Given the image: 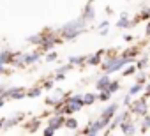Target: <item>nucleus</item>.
I'll return each mask as SVG.
<instances>
[{
  "mask_svg": "<svg viewBox=\"0 0 150 136\" xmlns=\"http://www.w3.org/2000/svg\"><path fill=\"white\" fill-rule=\"evenodd\" d=\"M125 118H127V113H124V115H117V117H115V120H113V122H110V131H111V129H115V127H118L122 122H125Z\"/></svg>",
  "mask_w": 150,
  "mask_h": 136,
  "instance_id": "nucleus-13",
  "label": "nucleus"
},
{
  "mask_svg": "<svg viewBox=\"0 0 150 136\" xmlns=\"http://www.w3.org/2000/svg\"><path fill=\"white\" fill-rule=\"evenodd\" d=\"M143 89H145V87H143V83H141V81H136V83H134V85H132V87L129 89V96H134V94L141 92Z\"/></svg>",
  "mask_w": 150,
  "mask_h": 136,
  "instance_id": "nucleus-17",
  "label": "nucleus"
},
{
  "mask_svg": "<svg viewBox=\"0 0 150 136\" xmlns=\"http://www.w3.org/2000/svg\"><path fill=\"white\" fill-rule=\"evenodd\" d=\"M4 103H6V99H4V97H0V106H4Z\"/></svg>",
  "mask_w": 150,
  "mask_h": 136,
  "instance_id": "nucleus-35",
  "label": "nucleus"
},
{
  "mask_svg": "<svg viewBox=\"0 0 150 136\" xmlns=\"http://www.w3.org/2000/svg\"><path fill=\"white\" fill-rule=\"evenodd\" d=\"M6 87H0V97H6Z\"/></svg>",
  "mask_w": 150,
  "mask_h": 136,
  "instance_id": "nucleus-33",
  "label": "nucleus"
},
{
  "mask_svg": "<svg viewBox=\"0 0 150 136\" xmlns=\"http://www.w3.org/2000/svg\"><path fill=\"white\" fill-rule=\"evenodd\" d=\"M132 111L134 113H138V115H146V111H148V104H146V101L145 99H138V101H134L132 103Z\"/></svg>",
  "mask_w": 150,
  "mask_h": 136,
  "instance_id": "nucleus-5",
  "label": "nucleus"
},
{
  "mask_svg": "<svg viewBox=\"0 0 150 136\" xmlns=\"http://www.w3.org/2000/svg\"><path fill=\"white\" fill-rule=\"evenodd\" d=\"M25 96H27V92L21 87H14V89H7L6 90V97H11V99H23Z\"/></svg>",
  "mask_w": 150,
  "mask_h": 136,
  "instance_id": "nucleus-6",
  "label": "nucleus"
},
{
  "mask_svg": "<svg viewBox=\"0 0 150 136\" xmlns=\"http://www.w3.org/2000/svg\"><path fill=\"white\" fill-rule=\"evenodd\" d=\"M131 60H132V57H127V55H111L103 62V69H104L106 74H110V73H115V71L122 69Z\"/></svg>",
  "mask_w": 150,
  "mask_h": 136,
  "instance_id": "nucleus-1",
  "label": "nucleus"
},
{
  "mask_svg": "<svg viewBox=\"0 0 150 136\" xmlns=\"http://www.w3.org/2000/svg\"><path fill=\"white\" fill-rule=\"evenodd\" d=\"M41 41H42V35H32L30 37V42L32 44H41Z\"/></svg>",
  "mask_w": 150,
  "mask_h": 136,
  "instance_id": "nucleus-26",
  "label": "nucleus"
},
{
  "mask_svg": "<svg viewBox=\"0 0 150 136\" xmlns=\"http://www.w3.org/2000/svg\"><path fill=\"white\" fill-rule=\"evenodd\" d=\"M145 90H146V92H148V94H150V83H148V85H146V87H145Z\"/></svg>",
  "mask_w": 150,
  "mask_h": 136,
  "instance_id": "nucleus-36",
  "label": "nucleus"
},
{
  "mask_svg": "<svg viewBox=\"0 0 150 136\" xmlns=\"http://www.w3.org/2000/svg\"><path fill=\"white\" fill-rule=\"evenodd\" d=\"M57 42H58V39H57L55 35H42L41 46H42V50H50V48H53Z\"/></svg>",
  "mask_w": 150,
  "mask_h": 136,
  "instance_id": "nucleus-9",
  "label": "nucleus"
},
{
  "mask_svg": "<svg viewBox=\"0 0 150 136\" xmlns=\"http://www.w3.org/2000/svg\"><path fill=\"white\" fill-rule=\"evenodd\" d=\"M146 34H148V35H150V23H148V25H146Z\"/></svg>",
  "mask_w": 150,
  "mask_h": 136,
  "instance_id": "nucleus-37",
  "label": "nucleus"
},
{
  "mask_svg": "<svg viewBox=\"0 0 150 136\" xmlns=\"http://www.w3.org/2000/svg\"><path fill=\"white\" fill-rule=\"evenodd\" d=\"M85 20L83 18H78V20H72V21H69L67 25H64V28H62V35H64V39L65 41H71V39H76L83 30H85Z\"/></svg>",
  "mask_w": 150,
  "mask_h": 136,
  "instance_id": "nucleus-2",
  "label": "nucleus"
},
{
  "mask_svg": "<svg viewBox=\"0 0 150 136\" xmlns=\"http://www.w3.org/2000/svg\"><path fill=\"white\" fill-rule=\"evenodd\" d=\"M55 131H57V129H53V127L50 125L48 129H44V134H55Z\"/></svg>",
  "mask_w": 150,
  "mask_h": 136,
  "instance_id": "nucleus-32",
  "label": "nucleus"
},
{
  "mask_svg": "<svg viewBox=\"0 0 150 136\" xmlns=\"http://www.w3.org/2000/svg\"><path fill=\"white\" fill-rule=\"evenodd\" d=\"M150 127V117L145 115V122H143V129H148Z\"/></svg>",
  "mask_w": 150,
  "mask_h": 136,
  "instance_id": "nucleus-30",
  "label": "nucleus"
},
{
  "mask_svg": "<svg viewBox=\"0 0 150 136\" xmlns=\"http://www.w3.org/2000/svg\"><path fill=\"white\" fill-rule=\"evenodd\" d=\"M13 53L11 51H2V53H0V62H4V64H7V62H11L13 60Z\"/></svg>",
  "mask_w": 150,
  "mask_h": 136,
  "instance_id": "nucleus-20",
  "label": "nucleus"
},
{
  "mask_svg": "<svg viewBox=\"0 0 150 136\" xmlns=\"http://www.w3.org/2000/svg\"><path fill=\"white\" fill-rule=\"evenodd\" d=\"M136 69H138V67H132V65H131V67H127V71L124 73V76H129V74H132V73H136Z\"/></svg>",
  "mask_w": 150,
  "mask_h": 136,
  "instance_id": "nucleus-28",
  "label": "nucleus"
},
{
  "mask_svg": "<svg viewBox=\"0 0 150 136\" xmlns=\"http://www.w3.org/2000/svg\"><path fill=\"white\" fill-rule=\"evenodd\" d=\"M64 113H57V115H53L51 118H50V125L53 127V129H58L60 125H64Z\"/></svg>",
  "mask_w": 150,
  "mask_h": 136,
  "instance_id": "nucleus-10",
  "label": "nucleus"
},
{
  "mask_svg": "<svg viewBox=\"0 0 150 136\" xmlns=\"http://www.w3.org/2000/svg\"><path fill=\"white\" fill-rule=\"evenodd\" d=\"M71 64H67V65H64V67H58V71H57V74H55V80H64V76H65V73L71 69Z\"/></svg>",
  "mask_w": 150,
  "mask_h": 136,
  "instance_id": "nucleus-16",
  "label": "nucleus"
},
{
  "mask_svg": "<svg viewBox=\"0 0 150 136\" xmlns=\"http://www.w3.org/2000/svg\"><path fill=\"white\" fill-rule=\"evenodd\" d=\"M108 27H110V25H108L106 21H103V23H101V34H106V32H108Z\"/></svg>",
  "mask_w": 150,
  "mask_h": 136,
  "instance_id": "nucleus-29",
  "label": "nucleus"
},
{
  "mask_svg": "<svg viewBox=\"0 0 150 136\" xmlns=\"http://www.w3.org/2000/svg\"><path fill=\"white\" fill-rule=\"evenodd\" d=\"M23 118V113H18V115H14V117H11V118H7V120H2L0 122V129H6V127H13V125H16L20 120Z\"/></svg>",
  "mask_w": 150,
  "mask_h": 136,
  "instance_id": "nucleus-8",
  "label": "nucleus"
},
{
  "mask_svg": "<svg viewBox=\"0 0 150 136\" xmlns=\"http://www.w3.org/2000/svg\"><path fill=\"white\" fill-rule=\"evenodd\" d=\"M46 103H48V104H55V106H58V104H62V103H64V97H58V96H50V97L46 99Z\"/></svg>",
  "mask_w": 150,
  "mask_h": 136,
  "instance_id": "nucleus-18",
  "label": "nucleus"
},
{
  "mask_svg": "<svg viewBox=\"0 0 150 136\" xmlns=\"http://www.w3.org/2000/svg\"><path fill=\"white\" fill-rule=\"evenodd\" d=\"M41 92H42V89H41V87H34L30 92H27V97H37Z\"/></svg>",
  "mask_w": 150,
  "mask_h": 136,
  "instance_id": "nucleus-23",
  "label": "nucleus"
},
{
  "mask_svg": "<svg viewBox=\"0 0 150 136\" xmlns=\"http://www.w3.org/2000/svg\"><path fill=\"white\" fill-rule=\"evenodd\" d=\"M104 129V125H103V122L97 118L96 122H90L88 124V127L85 129V134H97V132H101Z\"/></svg>",
  "mask_w": 150,
  "mask_h": 136,
  "instance_id": "nucleus-7",
  "label": "nucleus"
},
{
  "mask_svg": "<svg viewBox=\"0 0 150 136\" xmlns=\"http://www.w3.org/2000/svg\"><path fill=\"white\" fill-rule=\"evenodd\" d=\"M64 125L69 127V129H76V127H78V120H76V118H65V120H64Z\"/></svg>",
  "mask_w": 150,
  "mask_h": 136,
  "instance_id": "nucleus-21",
  "label": "nucleus"
},
{
  "mask_svg": "<svg viewBox=\"0 0 150 136\" xmlns=\"http://www.w3.org/2000/svg\"><path fill=\"white\" fill-rule=\"evenodd\" d=\"M46 60H48V62H51V60H57V53H55V51H50V53L46 55Z\"/></svg>",
  "mask_w": 150,
  "mask_h": 136,
  "instance_id": "nucleus-27",
  "label": "nucleus"
},
{
  "mask_svg": "<svg viewBox=\"0 0 150 136\" xmlns=\"http://www.w3.org/2000/svg\"><path fill=\"white\" fill-rule=\"evenodd\" d=\"M83 62H87V58L85 57H69V64L71 65H74V64H83Z\"/></svg>",
  "mask_w": 150,
  "mask_h": 136,
  "instance_id": "nucleus-22",
  "label": "nucleus"
},
{
  "mask_svg": "<svg viewBox=\"0 0 150 136\" xmlns=\"http://www.w3.org/2000/svg\"><path fill=\"white\" fill-rule=\"evenodd\" d=\"M115 111H117V104H110L106 110H103V115L99 117V120L103 122V125H104V127L111 122V118L115 117Z\"/></svg>",
  "mask_w": 150,
  "mask_h": 136,
  "instance_id": "nucleus-4",
  "label": "nucleus"
},
{
  "mask_svg": "<svg viewBox=\"0 0 150 136\" xmlns=\"http://www.w3.org/2000/svg\"><path fill=\"white\" fill-rule=\"evenodd\" d=\"M96 99H99V97L94 96V94H87V96H83V103H85V104H92Z\"/></svg>",
  "mask_w": 150,
  "mask_h": 136,
  "instance_id": "nucleus-24",
  "label": "nucleus"
},
{
  "mask_svg": "<svg viewBox=\"0 0 150 136\" xmlns=\"http://www.w3.org/2000/svg\"><path fill=\"white\" fill-rule=\"evenodd\" d=\"M131 25V21H129V18H127V14H122V18L118 20V23H117V27H120V28H127Z\"/></svg>",
  "mask_w": 150,
  "mask_h": 136,
  "instance_id": "nucleus-19",
  "label": "nucleus"
},
{
  "mask_svg": "<svg viewBox=\"0 0 150 136\" xmlns=\"http://www.w3.org/2000/svg\"><path fill=\"white\" fill-rule=\"evenodd\" d=\"M122 132L124 134H134L136 132V125L131 122H122Z\"/></svg>",
  "mask_w": 150,
  "mask_h": 136,
  "instance_id": "nucleus-14",
  "label": "nucleus"
},
{
  "mask_svg": "<svg viewBox=\"0 0 150 136\" xmlns=\"http://www.w3.org/2000/svg\"><path fill=\"white\" fill-rule=\"evenodd\" d=\"M83 97L81 96H72V97H67L62 106L57 108V113H64V115H71L74 111H80V108L83 106Z\"/></svg>",
  "mask_w": 150,
  "mask_h": 136,
  "instance_id": "nucleus-3",
  "label": "nucleus"
},
{
  "mask_svg": "<svg viewBox=\"0 0 150 136\" xmlns=\"http://www.w3.org/2000/svg\"><path fill=\"white\" fill-rule=\"evenodd\" d=\"M118 87H120V85H118L117 81H111V83H110V87H108V90H110L111 94H115V92L118 90Z\"/></svg>",
  "mask_w": 150,
  "mask_h": 136,
  "instance_id": "nucleus-25",
  "label": "nucleus"
},
{
  "mask_svg": "<svg viewBox=\"0 0 150 136\" xmlns=\"http://www.w3.org/2000/svg\"><path fill=\"white\" fill-rule=\"evenodd\" d=\"M103 53H104L103 50H101V51H97L96 55H92V57H88V58H87V62H88L90 65H96V64H99V62L103 60Z\"/></svg>",
  "mask_w": 150,
  "mask_h": 136,
  "instance_id": "nucleus-15",
  "label": "nucleus"
},
{
  "mask_svg": "<svg viewBox=\"0 0 150 136\" xmlns=\"http://www.w3.org/2000/svg\"><path fill=\"white\" fill-rule=\"evenodd\" d=\"M81 18H83L85 21H88V20H92V18H94V2H92V0L85 6V13L81 14Z\"/></svg>",
  "mask_w": 150,
  "mask_h": 136,
  "instance_id": "nucleus-11",
  "label": "nucleus"
},
{
  "mask_svg": "<svg viewBox=\"0 0 150 136\" xmlns=\"http://www.w3.org/2000/svg\"><path fill=\"white\" fill-rule=\"evenodd\" d=\"M4 65H6L4 62H0V74H2V73H4Z\"/></svg>",
  "mask_w": 150,
  "mask_h": 136,
  "instance_id": "nucleus-34",
  "label": "nucleus"
},
{
  "mask_svg": "<svg viewBox=\"0 0 150 136\" xmlns=\"http://www.w3.org/2000/svg\"><path fill=\"white\" fill-rule=\"evenodd\" d=\"M145 64H146V57H145V58H141V60L138 62V65H136V67H138V69H141V67H143Z\"/></svg>",
  "mask_w": 150,
  "mask_h": 136,
  "instance_id": "nucleus-31",
  "label": "nucleus"
},
{
  "mask_svg": "<svg viewBox=\"0 0 150 136\" xmlns=\"http://www.w3.org/2000/svg\"><path fill=\"white\" fill-rule=\"evenodd\" d=\"M110 76L108 74H104L103 78H99V81H97V90H106L108 87H110Z\"/></svg>",
  "mask_w": 150,
  "mask_h": 136,
  "instance_id": "nucleus-12",
  "label": "nucleus"
}]
</instances>
